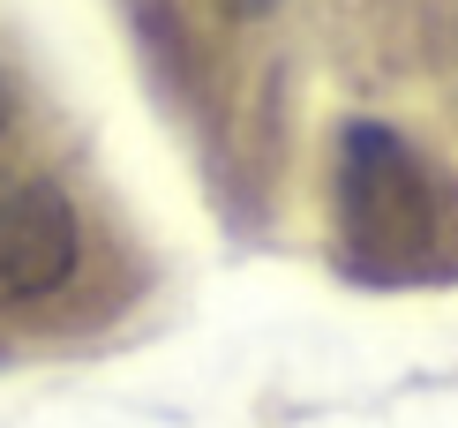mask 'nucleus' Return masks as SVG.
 I'll return each mask as SVG.
<instances>
[{
  "label": "nucleus",
  "instance_id": "1",
  "mask_svg": "<svg viewBox=\"0 0 458 428\" xmlns=\"http://www.w3.org/2000/svg\"><path fill=\"white\" fill-rule=\"evenodd\" d=\"M338 218L376 263H413L436 248V181L406 135L353 121L338 143Z\"/></svg>",
  "mask_w": 458,
  "mask_h": 428
},
{
  "label": "nucleus",
  "instance_id": "2",
  "mask_svg": "<svg viewBox=\"0 0 458 428\" xmlns=\"http://www.w3.org/2000/svg\"><path fill=\"white\" fill-rule=\"evenodd\" d=\"M75 256H83V226L53 181H23L0 196V294L15 301L53 294L75 278Z\"/></svg>",
  "mask_w": 458,
  "mask_h": 428
},
{
  "label": "nucleus",
  "instance_id": "3",
  "mask_svg": "<svg viewBox=\"0 0 458 428\" xmlns=\"http://www.w3.org/2000/svg\"><path fill=\"white\" fill-rule=\"evenodd\" d=\"M0 128H8V83H0Z\"/></svg>",
  "mask_w": 458,
  "mask_h": 428
},
{
  "label": "nucleus",
  "instance_id": "4",
  "mask_svg": "<svg viewBox=\"0 0 458 428\" xmlns=\"http://www.w3.org/2000/svg\"><path fill=\"white\" fill-rule=\"evenodd\" d=\"M241 8H271V0H241Z\"/></svg>",
  "mask_w": 458,
  "mask_h": 428
}]
</instances>
